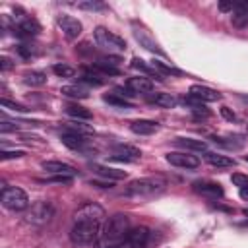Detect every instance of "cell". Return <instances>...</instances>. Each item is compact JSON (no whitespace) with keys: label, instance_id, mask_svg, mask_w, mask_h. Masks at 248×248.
Wrapping results in <instances>:
<instances>
[{"label":"cell","instance_id":"cell-10","mask_svg":"<svg viewBox=\"0 0 248 248\" xmlns=\"http://www.w3.org/2000/svg\"><path fill=\"white\" fill-rule=\"evenodd\" d=\"M14 31H16L17 35H21V37H35V35L41 31V27H39V23H37L33 17L17 16V17H16V25H14Z\"/></svg>","mask_w":248,"mask_h":248},{"label":"cell","instance_id":"cell-11","mask_svg":"<svg viewBox=\"0 0 248 248\" xmlns=\"http://www.w3.org/2000/svg\"><path fill=\"white\" fill-rule=\"evenodd\" d=\"M58 27L62 29V33L70 41H74V39H78L81 35V23L72 16H60L58 17Z\"/></svg>","mask_w":248,"mask_h":248},{"label":"cell","instance_id":"cell-32","mask_svg":"<svg viewBox=\"0 0 248 248\" xmlns=\"http://www.w3.org/2000/svg\"><path fill=\"white\" fill-rule=\"evenodd\" d=\"M231 180H232V184H234L238 190H246V188H248V174L234 172V174L231 176Z\"/></svg>","mask_w":248,"mask_h":248},{"label":"cell","instance_id":"cell-1","mask_svg":"<svg viewBox=\"0 0 248 248\" xmlns=\"http://www.w3.org/2000/svg\"><path fill=\"white\" fill-rule=\"evenodd\" d=\"M105 223H107L105 209L95 202H87L74 211V225L70 231V240L76 246L93 244L99 240Z\"/></svg>","mask_w":248,"mask_h":248},{"label":"cell","instance_id":"cell-33","mask_svg":"<svg viewBox=\"0 0 248 248\" xmlns=\"http://www.w3.org/2000/svg\"><path fill=\"white\" fill-rule=\"evenodd\" d=\"M0 105H2L4 108L16 110V112H25V110H29L27 107H23V105H17V103H12V101H8V99H2V101H0Z\"/></svg>","mask_w":248,"mask_h":248},{"label":"cell","instance_id":"cell-19","mask_svg":"<svg viewBox=\"0 0 248 248\" xmlns=\"http://www.w3.org/2000/svg\"><path fill=\"white\" fill-rule=\"evenodd\" d=\"M149 103L159 107V108H174L178 99L174 95H170V93H155V95L149 97Z\"/></svg>","mask_w":248,"mask_h":248},{"label":"cell","instance_id":"cell-17","mask_svg":"<svg viewBox=\"0 0 248 248\" xmlns=\"http://www.w3.org/2000/svg\"><path fill=\"white\" fill-rule=\"evenodd\" d=\"M130 130L138 136H151L159 130V124L153 122V120H134L130 124Z\"/></svg>","mask_w":248,"mask_h":248},{"label":"cell","instance_id":"cell-34","mask_svg":"<svg viewBox=\"0 0 248 248\" xmlns=\"http://www.w3.org/2000/svg\"><path fill=\"white\" fill-rule=\"evenodd\" d=\"M76 6L81 8V10H103L105 8L103 2H78Z\"/></svg>","mask_w":248,"mask_h":248},{"label":"cell","instance_id":"cell-7","mask_svg":"<svg viewBox=\"0 0 248 248\" xmlns=\"http://www.w3.org/2000/svg\"><path fill=\"white\" fill-rule=\"evenodd\" d=\"M167 163L172 165V167H178V169H186V170H192V169H198L200 167V159L188 151H172V153H167Z\"/></svg>","mask_w":248,"mask_h":248},{"label":"cell","instance_id":"cell-39","mask_svg":"<svg viewBox=\"0 0 248 248\" xmlns=\"http://www.w3.org/2000/svg\"><path fill=\"white\" fill-rule=\"evenodd\" d=\"M12 66H14V64H12V62H10V60H8L6 56H2V58H0V68H2V72H6V70H10Z\"/></svg>","mask_w":248,"mask_h":248},{"label":"cell","instance_id":"cell-22","mask_svg":"<svg viewBox=\"0 0 248 248\" xmlns=\"http://www.w3.org/2000/svg\"><path fill=\"white\" fill-rule=\"evenodd\" d=\"M134 37H136L138 43H140L141 46H145L147 50H151V52H155V54H163V50L159 48V45H157V43H155L143 29H138V27H136V29H134Z\"/></svg>","mask_w":248,"mask_h":248},{"label":"cell","instance_id":"cell-13","mask_svg":"<svg viewBox=\"0 0 248 248\" xmlns=\"http://www.w3.org/2000/svg\"><path fill=\"white\" fill-rule=\"evenodd\" d=\"M126 87L134 95H145V93L153 91V81L149 78H145V76H134V78H128Z\"/></svg>","mask_w":248,"mask_h":248},{"label":"cell","instance_id":"cell-12","mask_svg":"<svg viewBox=\"0 0 248 248\" xmlns=\"http://www.w3.org/2000/svg\"><path fill=\"white\" fill-rule=\"evenodd\" d=\"M41 167L46 170V172H50V174H54V176H76V169L72 167V165H68V163H62V161H43L41 163Z\"/></svg>","mask_w":248,"mask_h":248},{"label":"cell","instance_id":"cell-15","mask_svg":"<svg viewBox=\"0 0 248 248\" xmlns=\"http://www.w3.org/2000/svg\"><path fill=\"white\" fill-rule=\"evenodd\" d=\"M231 21L238 29L248 25V2H234V10L231 12Z\"/></svg>","mask_w":248,"mask_h":248},{"label":"cell","instance_id":"cell-23","mask_svg":"<svg viewBox=\"0 0 248 248\" xmlns=\"http://www.w3.org/2000/svg\"><path fill=\"white\" fill-rule=\"evenodd\" d=\"M83 83H89V85H103V83H107L108 81V78L107 76H103L101 72H97L93 66L91 68H87V70H83V74H81V78H79Z\"/></svg>","mask_w":248,"mask_h":248},{"label":"cell","instance_id":"cell-9","mask_svg":"<svg viewBox=\"0 0 248 248\" xmlns=\"http://www.w3.org/2000/svg\"><path fill=\"white\" fill-rule=\"evenodd\" d=\"M147 240H149V231L145 227L130 229L128 236L122 240V244L118 248H145Z\"/></svg>","mask_w":248,"mask_h":248},{"label":"cell","instance_id":"cell-29","mask_svg":"<svg viewBox=\"0 0 248 248\" xmlns=\"http://www.w3.org/2000/svg\"><path fill=\"white\" fill-rule=\"evenodd\" d=\"M23 81L31 87H39V85H45L46 83V76L43 72H27L23 76Z\"/></svg>","mask_w":248,"mask_h":248},{"label":"cell","instance_id":"cell-20","mask_svg":"<svg viewBox=\"0 0 248 248\" xmlns=\"http://www.w3.org/2000/svg\"><path fill=\"white\" fill-rule=\"evenodd\" d=\"M178 147H182V149H186V151H207V143L203 141V140H194V138H176V141H174Z\"/></svg>","mask_w":248,"mask_h":248},{"label":"cell","instance_id":"cell-28","mask_svg":"<svg viewBox=\"0 0 248 248\" xmlns=\"http://www.w3.org/2000/svg\"><path fill=\"white\" fill-rule=\"evenodd\" d=\"M151 68H153L159 76H180V70H176V68H172V66L161 62V60H153V62H151Z\"/></svg>","mask_w":248,"mask_h":248},{"label":"cell","instance_id":"cell-40","mask_svg":"<svg viewBox=\"0 0 248 248\" xmlns=\"http://www.w3.org/2000/svg\"><path fill=\"white\" fill-rule=\"evenodd\" d=\"M221 114H223L227 120H234V112H231L227 107H223V108H221Z\"/></svg>","mask_w":248,"mask_h":248},{"label":"cell","instance_id":"cell-5","mask_svg":"<svg viewBox=\"0 0 248 248\" xmlns=\"http://www.w3.org/2000/svg\"><path fill=\"white\" fill-rule=\"evenodd\" d=\"M0 202L10 211H23V209L29 207L27 194L21 188H17V186H4L2 194H0Z\"/></svg>","mask_w":248,"mask_h":248},{"label":"cell","instance_id":"cell-35","mask_svg":"<svg viewBox=\"0 0 248 248\" xmlns=\"http://www.w3.org/2000/svg\"><path fill=\"white\" fill-rule=\"evenodd\" d=\"M17 52H19L23 58H31V56L37 54V52H35V46H31V45H19V46H17Z\"/></svg>","mask_w":248,"mask_h":248},{"label":"cell","instance_id":"cell-16","mask_svg":"<svg viewBox=\"0 0 248 248\" xmlns=\"http://www.w3.org/2000/svg\"><path fill=\"white\" fill-rule=\"evenodd\" d=\"M64 132H72V134H78V136H83V138L95 136L93 126L83 124L81 120H70V122H64Z\"/></svg>","mask_w":248,"mask_h":248},{"label":"cell","instance_id":"cell-8","mask_svg":"<svg viewBox=\"0 0 248 248\" xmlns=\"http://www.w3.org/2000/svg\"><path fill=\"white\" fill-rule=\"evenodd\" d=\"M192 188H194L196 194H200V196H203L207 200H219V198H223L221 184L219 182H213V180H198V182L192 184Z\"/></svg>","mask_w":248,"mask_h":248},{"label":"cell","instance_id":"cell-41","mask_svg":"<svg viewBox=\"0 0 248 248\" xmlns=\"http://www.w3.org/2000/svg\"><path fill=\"white\" fill-rule=\"evenodd\" d=\"M240 99H242V101H246V103H248V95H242V97H240Z\"/></svg>","mask_w":248,"mask_h":248},{"label":"cell","instance_id":"cell-42","mask_svg":"<svg viewBox=\"0 0 248 248\" xmlns=\"http://www.w3.org/2000/svg\"><path fill=\"white\" fill-rule=\"evenodd\" d=\"M244 161H246V163H248V155H244Z\"/></svg>","mask_w":248,"mask_h":248},{"label":"cell","instance_id":"cell-31","mask_svg":"<svg viewBox=\"0 0 248 248\" xmlns=\"http://www.w3.org/2000/svg\"><path fill=\"white\" fill-rule=\"evenodd\" d=\"M107 103H110V105H114V107H124V108H130V103L124 99V97H118L116 93H110V95H105L103 97Z\"/></svg>","mask_w":248,"mask_h":248},{"label":"cell","instance_id":"cell-26","mask_svg":"<svg viewBox=\"0 0 248 248\" xmlns=\"http://www.w3.org/2000/svg\"><path fill=\"white\" fill-rule=\"evenodd\" d=\"M66 112H68L74 120H89V118L93 116L85 107H81V105H78V103H70V105H66Z\"/></svg>","mask_w":248,"mask_h":248},{"label":"cell","instance_id":"cell-21","mask_svg":"<svg viewBox=\"0 0 248 248\" xmlns=\"http://www.w3.org/2000/svg\"><path fill=\"white\" fill-rule=\"evenodd\" d=\"M60 140L70 149H85V145H87V138L78 136V134H72V132H62Z\"/></svg>","mask_w":248,"mask_h":248},{"label":"cell","instance_id":"cell-25","mask_svg":"<svg viewBox=\"0 0 248 248\" xmlns=\"http://www.w3.org/2000/svg\"><path fill=\"white\" fill-rule=\"evenodd\" d=\"M93 170H95L99 176L112 178V180L126 178V170H120V169H110V167H105V165H93Z\"/></svg>","mask_w":248,"mask_h":248},{"label":"cell","instance_id":"cell-36","mask_svg":"<svg viewBox=\"0 0 248 248\" xmlns=\"http://www.w3.org/2000/svg\"><path fill=\"white\" fill-rule=\"evenodd\" d=\"M23 157V151H0V159L8 161V159H19Z\"/></svg>","mask_w":248,"mask_h":248},{"label":"cell","instance_id":"cell-24","mask_svg":"<svg viewBox=\"0 0 248 248\" xmlns=\"http://www.w3.org/2000/svg\"><path fill=\"white\" fill-rule=\"evenodd\" d=\"M205 161H207L211 167H217V169H227V167H232V165H234V159H231L229 155L211 153V151H205Z\"/></svg>","mask_w":248,"mask_h":248},{"label":"cell","instance_id":"cell-6","mask_svg":"<svg viewBox=\"0 0 248 248\" xmlns=\"http://www.w3.org/2000/svg\"><path fill=\"white\" fill-rule=\"evenodd\" d=\"M54 217V205L50 202H35L27 215H25V221L29 225H35V227H43L46 223H50Z\"/></svg>","mask_w":248,"mask_h":248},{"label":"cell","instance_id":"cell-3","mask_svg":"<svg viewBox=\"0 0 248 248\" xmlns=\"http://www.w3.org/2000/svg\"><path fill=\"white\" fill-rule=\"evenodd\" d=\"M167 188V180L163 176H145V178H136L132 180L126 190L124 196L132 198V200H153L157 196H161Z\"/></svg>","mask_w":248,"mask_h":248},{"label":"cell","instance_id":"cell-43","mask_svg":"<svg viewBox=\"0 0 248 248\" xmlns=\"http://www.w3.org/2000/svg\"><path fill=\"white\" fill-rule=\"evenodd\" d=\"M116 248H118V246H116Z\"/></svg>","mask_w":248,"mask_h":248},{"label":"cell","instance_id":"cell-2","mask_svg":"<svg viewBox=\"0 0 248 248\" xmlns=\"http://www.w3.org/2000/svg\"><path fill=\"white\" fill-rule=\"evenodd\" d=\"M130 232V221H128V215L124 213H114L112 217L107 219L103 231H101V236L97 240L99 248H116L122 244V240L128 236Z\"/></svg>","mask_w":248,"mask_h":248},{"label":"cell","instance_id":"cell-14","mask_svg":"<svg viewBox=\"0 0 248 248\" xmlns=\"http://www.w3.org/2000/svg\"><path fill=\"white\" fill-rule=\"evenodd\" d=\"M190 97L202 101V103H213V101H219L221 99V93L217 89H211L207 85H192L190 87Z\"/></svg>","mask_w":248,"mask_h":248},{"label":"cell","instance_id":"cell-18","mask_svg":"<svg viewBox=\"0 0 248 248\" xmlns=\"http://www.w3.org/2000/svg\"><path fill=\"white\" fill-rule=\"evenodd\" d=\"M140 155H141V151L136 149V147H132V145H116L112 159H118V161H136V159H140Z\"/></svg>","mask_w":248,"mask_h":248},{"label":"cell","instance_id":"cell-4","mask_svg":"<svg viewBox=\"0 0 248 248\" xmlns=\"http://www.w3.org/2000/svg\"><path fill=\"white\" fill-rule=\"evenodd\" d=\"M93 37H95L97 46H101L108 54H116V52H124L126 50V41L122 37H118L116 33L108 31L107 27H95Z\"/></svg>","mask_w":248,"mask_h":248},{"label":"cell","instance_id":"cell-30","mask_svg":"<svg viewBox=\"0 0 248 248\" xmlns=\"http://www.w3.org/2000/svg\"><path fill=\"white\" fill-rule=\"evenodd\" d=\"M52 72L58 76V78H74L76 76V68L68 66V64H54L52 66Z\"/></svg>","mask_w":248,"mask_h":248},{"label":"cell","instance_id":"cell-38","mask_svg":"<svg viewBox=\"0 0 248 248\" xmlns=\"http://www.w3.org/2000/svg\"><path fill=\"white\" fill-rule=\"evenodd\" d=\"M219 10L221 12H232L234 10V2H219Z\"/></svg>","mask_w":248,"mask_h":248},{"label":"cell","instance_id":"cell-37","mask_svg":"<svg viewBox=\"0 0 248 248\" xmlns=\"http://www.w3.org/2000/svg\"><path fill=\"white\" fill-rule=\"evenodd\" d=\"M43 182H56V184H70L72 182V176H52V178H46Z\"/></svg>","mask_w":248,"mask_h":248},{"label":"cell","instance_id":"cell-27","mask_svg":"<svg viewBox=\"0 0 248 248\" xmlns=\"http://www.w3.org/2000/svg\"><path fill=\"white\" fill-rule=\"evenodd\" d=\"M60 93L66 95V97H72V99H85V97L89 95L87 87L78 85V83H74V85H64V87L60 89Z\"/></svg>","mask_w":248,"mask_h":248}]
</instances>
